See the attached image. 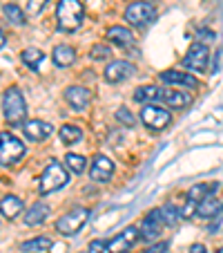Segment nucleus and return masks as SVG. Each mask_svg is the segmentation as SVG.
Returning <instances> with one entry per match:
<instances>
[{"label":"nucleus","instance_id":"1","mask_svg":"<svg viewBox=\"0 0 223 253\" xmlns=\"http://www.w3.org/2000/svg\"><path fill=\"white\" fill-rule=\"evenodd\" d=\"M83 18H85V7L81 0H61L58 2L56 20L63 32H76L83 25Z\"/></svg>","mask_w":223,"mask_h":253},{"label":"nucleus","instance_id":"2","mask_svg":"<svg viewBox=\"0 0 223 253\" xmlns=\"http://www.w3.org/2000/svg\"><path fill=\"white\" fill-rule=\"evenodd\" d=\"M2 112H5V119L11 126H18L25 121L27 117V103L23 99V92L18 87H9L2 96Z\"/></svg>","mask_w":223,"mask_h":253},{"label":"nucleus","instance_id":"3","mask_svg":"<svg viewBox=\"0 0 223 253\" xmlns=\"http://www.w3.org/2000/svg\"><path fill=\"white\" fill-rule=\"evenodd\" d=\"M25 143L11 132H0V166H14L25 157Z\"/></svg>","mask_w":223,"mask_h":253},{"label":"nucleus","instance_id":"4","mask_svg":"<svg viewBox=\"0 0 223 253\" xmlns=\"http://www.w3.org/2000/svg\"><path fill=\"white\" fill-rule=\"evenodd\" d=\"M90 220V211L83 209V206H78V209H71L69 213H65L61 217V220L56 222V231L61 235H76L78 231L85 226V222Z\"/></svg>","mask_w":223,"mask_h":253},{"label":"nucleus","instance_id":"5","mask_svg":"<svg viewBox=\"0 0 223 253\" xmlns=\"http://www.w3.org/2000/svg\"><path fill=\"white\" fill-rule=\"evenodd\" d=\"M67 170L61 166L58 162H52L47 168H45V172L40 175V193L43 195H49V193L54 191H61L63 186L67 184Z\"/></svg>","mask_w":223,"mask_h":253},{"label":"nucleus","instance_id":"6","mask_svg":"<svg viewBox=\"0 0 223 253\" xmlns=\"http://www.w3.org/2000/svg\"><path fill=\"white\" fill-rule=\"evenodd\" d=\"M157 18V7L152 2H132L125 9V20L134 27H145V25L154 23Z\"/></svg>","mask_w":223,"mask_h":253},{"label":"nucleus","instance_id":"7","mask_svg":"<svg viewBox=\"0 0 223 253\" xmlns=\"http://www.w3.org/2000/svg\"><path fill=\"white\" fill-rule=\"evenodd\" d=\"M208 61H210V49H208V45L194 43L190 49H188V54H185L183 65L188 67V70L205 72V70H208Z\"/></svg>","mask_w":223,"mask_h":253},{"label":"nucleus","instance_id":"8","mask_svg":"<svg viewBox=\"0 0 223 253\" xmlns=\"http://www.w3.org/2000/svg\"><path fill=\"white\" fill-rule=\"evenodd\" d=\"M141 121L147 126V128L163 130V128L170 126L172 115L167 110H163V108H157V105H147V108H143L141 110Z\"/></svg>","mask_w":223,"mask_h":253},{"label":"nucleus","instance_id":"9","mask_svg":"<svg viewBox=\"0 0 223 253\" xmlns=\"http://www.w3.org/2000/svg\"><path fill=\"white\" fill-rule=\"evenodd\" d=\"M138 238H141V233H138L136 226H127L123 233H119L116 238L109 240V242H107V251L109 253H125L127 249H132L134 244L138 242Z\"/></svg>","mask_w":223,"mask_h":253},{"label":"nucleus","instance_id":"10","mask_svg":"<svg viewBox=\"0 0 223 253\" xmlns=\"http://www.w3.org/2000/svg\"><path fill=\"white\" fill-rule=\"evenodd\" d=\"M163 224H165V222H163L161 209L150 211V213L145 215L143 224H141V235H143V240H154V238H159V235H161Z\"/></svg>","mask_w":223,"mask_h":253},{"label":"nucleus","instance_id":"11","mask_svg":"<svg viewBox=\"0 0 223 253\" xmlns=\"http://www.w3.org/2000/svg\"><path fill=\"white\" fill-rule=\"evenodd\" d=\"M112 175H114V162L105 157V155H96L90 168V177L96 179V182H109Z\"/></svg>","mask_w":223,"mask_h":253},{"label":"nucleus","instance_id":"12","mask_svg":"<svg viewBox=\"0 0 223 253\" xmlns=\"http://www.w3.org/2000/svg\"><path fill=\"white\" fill-rule=\"evenodd\" d=\"M134 74V65L127 61H114V63H109L107 67H105L103 72V77L107 83H121L125 81V79H129Z\"/></svg>","mask_w":223,"mask_h":253},{"label":"nucleus","instance_id":"13","mask_svg":"<svg viewBox=\"0 0 223 253\" xmlns=\"http://www.w3.org/2000/svg\"><path fill=\"white\" fill-rule=\"evenodd\" d=\"M159 79H161V83H167V85L199 87V81H196L192 74H188V72H179V70H167V72H163Z\"/></svg>","mask_w":223,"mask_h":253},{"label":"nucleus","instance_id":"14","mask_svg":"<svg viewBox=\"0 0 223 253\" xmlns=\"http://www.w3.org/2000/svg\"><path fill=\"white\" fill-rule=\"evenodd\" d=\"M65 99L74 110H83V108H87V103L92 101V92L87 90V87L74 85V87H67L65 90Z\"/></svg>","mask_w":223,"mask_h":253},{"label":"nucleus","instance_id":"15","mask_svg":"<svg viewBox=\"0 0 223 253\" xmlns=\"http://www.w3.org/2000/svg\"><path fill=\"white\" fill-rule=\"evenodd\" d=\"M23 130H25V134H27V139H32V141H43V139H47L49 134H52L54 128L47 124V121L32 119L23 126Z\"/></svg>","mask_w":223,"mask_h":253},{"label":"nucleus","instance_id":"16","mask_svg":"<svg viewBox=\"0 0 223 253\" xmlns=\"http://www.w3.org/2000/svg\"><path fill=\"white\" fill-rule=\"evenodd\" d=\"M25 204L18 195H5L0 200V213L5 215L7 220H16L20 213H23Z\"/></svg>","mask_w":223,"mask_h":253},{"label":"nucleus","instance_id":"17","mask_svg":"<svg viewBox=\"0 0 223 253\" xmlns=\"http://www.w3.org/2000/svg\"><path fill=\"white\" fill-rule=\"evenodd\" d=\"M49 213H52V209H49L47 204H43V202H38V204H33L32 209L27 211V215H25V224L27 226H40L43 222H47Z\"/></svg>","mask_w":223,"mask_h":253},{"label":"nucleus","instance_id":"18","mask_svg":"<svg viewBox=\"0 0 223 253\" xmlns=\"http://www.w3.org/2000/svg\"><path fill=\"white\" fill-rule=\"evenodd\" d=\"M161 101L165 105H170V108H185V105L192 103V96L185 94L183 90H163Z\"/></svg>","mask_w":223,"mask_h":253},{"label":"nucleus","instance_id":"19","mask_svg":"<svg viewBox=\"0 0 223 253\" xmlns=\"http://www.w3.org/2000/svg\"><path fill=\"white\" fill-rule=\"evenodd\" d=\"M107 41H112L119 47H132L134 45V36L129 29L125 27H109L107 29Z\"/></svg>","mask_w":223,"mask_h":253},{"label":"nucleus","instance_id":"20","mask_svg":"<svg viewBox=\"0 0 223 253\" xmlns=\"http://www.w3.org/2000/svg\"><path fill=\"white\" fill-rule=\"evenodd\" d=\"M161 94H163L161 87L143 85L134 90V101H138V103H157V101H161Z\"/></svg>","mask_w":223,"mask_h":253},{"label":"nucleus","instance_id":"21","mask_svg":"<svg viewBox=\"0 0 223 253\" xmlns=\"http://www.w3.org/2000/svg\"><path fill=\"white\" fill-rule=\"evenodd\" d=\"M52 56H54V63H56L58 67H67L76 61V52H74L71 45H56Z\"/></svg>","mask_w":223,"mask_h":253},{"label":"nucleus","instance_id":"22","mask_svg":"<svg viewBox=\"0 0 223 253\" xmlns=\"http://www.w3.org/2000/svg\"><path fill=\"white\" fill-rule=\"evenodd\" d=\"M196 213H199L201 217H214V213H219V202H217V197L210 193L208 197H203L201 202H196Z\"/></svg>","mask_w":223,"mask_h":253},{"label":"nucleus","instance_id":"23","mask_svg":"<svg viewBox=\"0 0 223 253\" xmlns=\"http://www.w3.org/2000/svg\"><path fill=\"white\" fill-rule=\"evenodd\" d=\"M58 134H61V141L63 143H78L83 139V130L78 128V126H74V124H65V126H61V130H58Z\"/></svg>","mask_w":223,"mask_h":253},{"label":"nucleus","instance_id":"24","mask_svg":"<svg viewBox=\"0 0 223 253\" xmlns=\"http://www.w3.org/2000/svg\"><path fill=\"white\" fill-rule=\"evenodd\" d=\"M47 249H52V240H49V238H33V240L23 242L20 251H25V253H40V251H47Z\"/></svg>","mask_w":223,"mask_h":253},{"label":"nucleus","instance_id":"25","mask_svg":"<svg viewBox=\"0 0 223 253\" xmlns=\"http://www.w3.org/2000/svg\"><path fill=\"white\" fill-rule=\"evenodd\" d=\"M20 58H23V63L29 67V70H36V67L43 63L45 54L40 52V49H36V47H27L23 54H20Z\"/></svg>","mask_w":223,"mask_h":253},{"label":"nucleus","instance_id":"26","mask_svg":"<svg viewBox=\"0 0 223 253\" xmlns=\"http://www.w3.org/2000/svg\"><path fill=\"white\" fill-rule=\"evenodd\" d=\"M214 188H217V184H196V186L190 188V193H188V200L201 202L203 197H208L210 193H214Z\"/></svg>","mask_w":223,"mask_h":253},{"label":"nucleus","instance_id":"27","mask_svg":"<svg viewBox=\"0 0 223 253\" xmlns=\"http://www.w3.org/2000/svg\"><path fill=\"white\" fill-rule=\"evenodd\" d=\"M2 14L7 16V20H9L11 25H18V27H23L27 20H25V14H23V9L20 7H16V5H5L2 7Z\"/></svg>","mask_w":223,"mask_h":253},{"label":"nucleus","instance_id":"28","mask_svg":"<svg viewBox=\"0 0 223 253\" xmlns=\"http://www.w3.org/2000/svg\"><path fill=\"white\" fill-rule=\"evenodd\" d=\"M161 213H163V222H165L167 226H176L179 224V220H181V209H176L174 204H165L161 209Z\"/></svg>","mask_w":223,"mask_h":253},{"label":"nucleus","instance_id":"29","mask_svg":"<svg viewBox=\"0 0 223 253\" xmlns=\"http://www.w3.org/2000/svg\"><path fill=\"white\" fill-rule=\"evenodd\" d=\"M65 162H67V168H69L71 172H76V175H81V172L87 168L85 157H81V155H74V153H69V155H67V157H65Z\"/></svg>","mask_w":223,"mask_h":253},{"label":"nucleus","instance_id":"30","mask_svg":"<svg viewBox=\"0 0 223 253\" xmlns=\"http://www.w3.org/2000/svg\"><path fill=\"white\" fill-rule=\"evenodd\" d=\"M109 47L107 45H103V43H98V45H94V47L90 49V56L94 58V61H105V58H109Z\"/></svg>","mask_w":223,"mask_h":253},{"label":"nucleus","instance_id":"31","mask_svg":"<svg viewBox=\"0 0 223 253\" xmlns=\"http://www.w3.org/2000/svg\"><path fill=\"white\" fill-rule=\"evenodd\" d=\"M116 119H119L121 124H125L127 128H132L134 126V117H132V112H129L127 108H119V110H116Z\"/></svg>","mask_w":223,"mask_h":253},{"label":"nucleus","instance_id":"32","mask_svg":"<svg viewBox=\"0 0 223 253\" xmlns=\"http://www.w3.org/2000/svg\"><path fill=\"white\" fill-rule=\"evenodd\" d=\"M49 2H52V0H29L27 9H29V14H40V11H43Z\"/></svg>","mask_w":223,"mask_h":253},{"label":"nucleus","instance_id":"33","mask_svg":"<svg viewBox=\"0 0 223 253\" xmlns=\"http://www.w3.org/2000/svg\"><path fill=\"white\" fill-rule=\"evenodd\" d=\"M107 251V244L103 242V240H94V242H90V247H87V253H105Z\"/></svg>","mask_w":223,"mask_h":253},{"label":"nucleus","instance_id":"34","mask_svg":"<svg viewBox=\"0 0 223 253\" xmlns=\"http://www.w3.org/2000/svg\"><path fill=\"white\" fill-rule=\"evenodd\" d=\"M167 247H170V244H167V242L154 244V247H150V249H147V253H165V251H167Z\"/></svg>","mask_w":223,"mask_h":253},{"label":"nucleus","instance_id":"35","mask_svg":"<svg viewBox=\"0 0 223 253\" xmlns=\"http://www.w3.org/2000/svg\"><path fill=\"white\" fill-rule=\"evenodd\" d=\"M190 253H208V251H205L203 244H194V247L190 249Z\"/></svg>","mask_w":223,"mask_h":253},{"label":"nucleus","instance_id":"36","mask_svg":"<svg viewBox=\"0 0 223 253\" xmlns=\"http://www.w3.org/2000/svg\"><path fill=\"white\" fill-rule=\"evenodd\" d=\"M5 43H7V39H5V34H2V29H0V49L5 47Z\"/></svg>","mask_w":223,"mask_h":253},{"label":"nucleus","instance_id":"37","mask_svg":"<svg viewBox=\"0 0 223 253\" xmlns=\"http://www.w3.org/2000/svg\"><path fill=\"white\" fill-rule=\"evenodd\" d=\"M219 217H223V204L219 206Z\"/></svg>","mask_w":223,"mask_h":253},{"label":"nucleus","instance_id":"38","mask_svg":"<svg viewBox=\"0 0 223 253\" xmlns=\"http://www.w3.org/2000/svg\"><path fill=\"white\" fill-rule=\"evenodd\" d=\"M217 253H223V249H217Z\"/></svg>","mask_w":223,"mask_h":253}]
</instances>
